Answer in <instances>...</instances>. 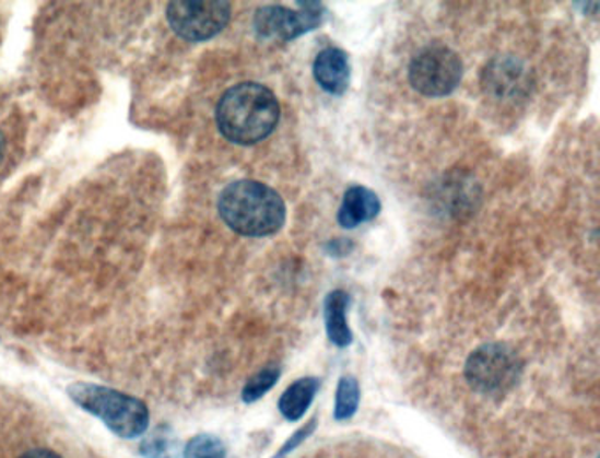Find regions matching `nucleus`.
Segmentation results:
<instances>
[{"instance_id":"obj_1","label":"nucleus","mask_w":600,"mask_h":458,"mask_svg":"<svg viewBox=\"0 0 600 458\" xmlns=\"http://www.w3.org/2000/svg\"><path fill=\"white\" fill-rule=\"evenodd\" d=\"M219 131L236 145H256L275 131L280 106L275 94L259 85L245 82L224 92L217 105Z\"/></svg>"},{"instance_id":"obj_2","label":"nucleus","mask_w":600,"mask_h":458,"mask_svg":"<svg viewBox=\"0 0 600 458\" xmlns=\"http://www.w3.org/2000/svg\"><path fill=\"white\" fill-rule=\"evenodd\" d=\"M222 221L244 236H270L285 223V203L279 192L256 180H236L219 196Z\"/></svg>"},{"instance_id":"obj_3","label":"nucleus","mask_w":600,"mask_h":458,"mask_svg":"<svg viewBox=\"0 0 600 458\" xmlns=\"http://www.w3.org/2000/svg\"><path fill=\"white\" fill-rule=\"evenodd\" d=\"M68 394L74 404L99 418L109 431L123 439H136L149 428V409L131 395L91 383H74Z\"/></svg>"},{"instance_id":"obj_4","label":"nucleus","mask_w":600,"mask_h":458,"mask_svg":"<svg viewBox=\"0 0 600 458\" xmlns=\"http://www.w3.org/2000/svg\"><path fill=\"white\" fill-rule=\"evenodd\" d=\"M523 363L513 348L502 342L484 344L470 354L466 365L469 385L479 394L504 395L515 388Z\"/></svg>"},{"instance_id":"obj_5","label":"nucleus","mask_w":600,"mask_h":458,"mask_svg":"<svg viewBox=\"0 0 600 458\" xmlns=\"http://www.w3.org/2000/svg\"><path fill=\"white\" fill-rule=\"evenodd\" d=\"M463 77V62L451 48L430 45L417 51L409 66V80L426 97H446L456 91Z\"/></svg>"},{"instance_id":"obj_6","label":"nucleus","mask_w":600,"mask_h":458,"mask_svg":"<svg viewBox=\"0 0 600 458\" xmlns=\"http://www.w3.org/2000/svg\"><path fill=\"white\" fill-rule=\"evenodd\" d=\"M231 19L230 2L199 0L167 4V22L187 42H208L226 28Z\"/></svg>"},{"instance_id":"obj_7","label":"nucleus","mask_w":600,"mask_h":458,"mask_svg":"<svg viewBox=\"0 0 600 458\" xmlns=\"http://www.w3.org/2000/svg\"><path fill=\"white\" fill-rule=\"evenodd\" d=\"M298 11L282 5H267L254 16V28L261 39L293 42L303 34L316 31L325 23L328 10L322 2H298Z\"/></svg>"},{"instance_id":"obj_8","label":"nucleus","mask_w":600,"mask_h":458,"mask_svg":"<svg viewBox=\"0 0 600 458\" xmlns=\"http://www.w3.org/2000/svg\"><path fill=\"white\" fill-rule=\"evenodd\" d=\"M532 83L530 69L515 55H498L487 62L481 74L484 94L501 103L523 99L530 94Z\"/></svg>"},{"instance_id":"obj_9","label":"nucleus","mask_w":600,"mask_h":458,"mask_svg":"<svg viewBox=\"0 0 600 458\" xmlns=\"http://www.w3.org/2000/svg\"><path fill=\"white\" fill-rule=\"evenodd\" d=\"M314 77L328 94L342 96L343 92L348 91L351 80L348 54L340 48L322 50L314 62Z\"/></svg>"},{"instance_id":"obj_10","label":"nucleus","mask_w":600,"mask_h":458,"mask_svg":"<svg viewBox=\"0 0 600 458\" xmlns=\"http://www.w3.org/2000/svg\"><path fill=\"white\" fill-rule=\"evenodd\" d=\"M380 212L379 196L368 187L352 186L343 195L339 210V223L343 230H354L360 224L368 223Z\"/></svg>"},{"instance_id":"obj_11","label":"nucleus","mask_w":600,"mask_h":458,"mask_svg":"<svg viewBox=\"0 0 600 458\" xmlns=\"http://www.w3.org/2000/svg\"><path fill=\"white\" fill-rule=\"evenodd\" d=\"M348 293L342 290L331 291L325 300V321L328 337L334 345L348 348L352 342V331L348 325Z\"/></svg>"},{"instance_id":"obj_12","label":"nucleus","mask_w":600,"mask_h":458,"mask_svg":"<svg viewBox=\"0 0 600 458\" xmlns=\"http://www.w3.org/2000/svg\"><path fill=\"white\" fill-rule=\"evenodd\" d=\"M319 390V381L316 377H303L284 391L280 397L279 409L282 416L290 422H296L303 414L307 413L311 400Z\"/></svg>"},{"instance_id":"obj_13","label":"nucleus","mask_w":600,"mask_h":458,"mask_svg":"<svg viewBox=\"0 0 600 458\" xmlns=\"http://www.w3.org/2000/svg\"><path fill=\"white\" fill-rule=\"evenodd\" d=\"M360 406V385L356 377L345 376L340 379L337 388V402H334V418L337 420H349L356 413Z\"/></svg>"},{"instance_id":"obj_14","label":"nucleus","mask_w":600,"mask_h":458,"mask_svg":"<svg viewBox=\"0 0 600 458\" xmlns=\"http://www.w3.org/2000/svg\"><path fill=\"white\" fill-rule=\"evenodd\" d=\"M279 377V367H267L259 371L256 376L250 377L247 385H245L244 391H242V397H244L245 402L250 404V402H256V400L264 397V395L277 385Z\"/></svg>"},{"instance_id":"obj_15","label":"nucleus","mask_w":600,"mask_h":458,"mask_svg":"<svg viewBox=\"0 0 600 458\" xmlns=\"http://www.w3.org/2000/svg\"><path fill=\"white\" fill-rule=\"evenodd\" d=\"M186 458H226V449L217 437H195L186 448Z\"/></svg>"},{"instance_id":"obj_16","label":"nucleus","mask_w":600,"mask_h":458,"mask_svg":"<svg viewBox=\"0 0 600 458\" xmlns=\"http://www.w3.org/2000/svg\"><path fill=\"white\" fill-rule=\"evenodd\" d=\"M314 426H316V420H311L308 425L302 426V428H299V431L296 432V434H294V436L291 437L284 446H282V449H280L279 454L275 455V458H282L284 455L293 451L294 448H298L303 441L307 439L311 432H314Z\"/></svg>"},{"instance_id":"obj_17","label":"nucleus","mask_w":600,"mask_h":458,"mask_svg":"<svg viewBox=\"0 0 600 458\" xmlns=\"http://www.w3.org/2000/svg\"><path fill=\"white\" fill-rule=\"evenodd\" d=\"M20 458H60L59 455L48 449H32L28 454L22 455Z\"/></svg>"},{"instance_id":"obj_18","label":"nucleus","mask_w":600,"mask_h":458,"mask_svg":"<svg viewBox=\"0 0 600 458\" xmlns=\"http://www.w3.org/2000/svg\"><path fill=\"white\" fill-rule=\"evenodd\" d=\"M4 146H5L4 137H2V131H0V160H2V155H4Z\"/></svg>"}]
</instances>
